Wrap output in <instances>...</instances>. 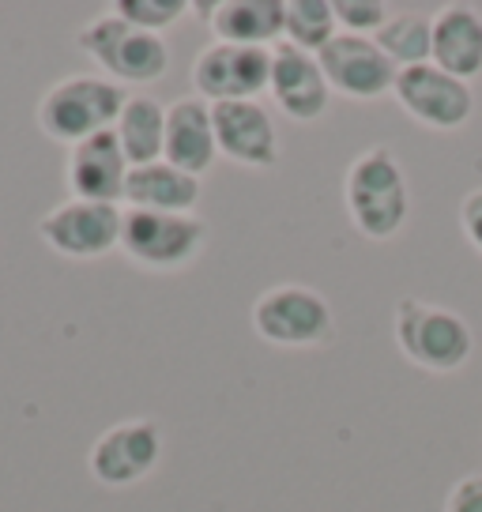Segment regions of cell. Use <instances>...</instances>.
I'll return each mask as SVG.
<instances>
[{"label":"cell","mask_w":482,"mask_h":512,"mask_svg":"<svg viewBox=\"0 0 482 512\" xmlns=\"http://www.w3.org/2000/svg\"><path fill=\"white\" fill-rule=\"evenodd\" d=\"M343 208L366 241H392L411 219V185L392 147H366L343 174Z\"/></svg>","instance_id":"cell-1"},{"label":"cell","mask_w":482,"mask_h":512,"mask_svg":"<svg viewBox=\"0 0 482 512\" xmlns=\"http://www.w3.org/2000/svg\"><path fill=\"white\" fill-rule=\"evenodd\" d=\"M129 102V91L106 76H65L38 98V128L53 144L76 147L98 132H110Z\"/></svg>","instance_id":"cell-2"},{"label":"cell","mask_w":482,"mask_h":512,"mask_svg":"<svg viewBox=\"0 0 482 512\" xmlns=\"http://www.w3.org/2000/svg\"><path fill=\"white\" fill-rule=\"evenodd\" d=\"M392 336L400 354L411 366L426 373H456L475 354V332L456 309L422 302V298H400L392 313Z\"/></svg>","instance_id":"cell-3"},{"label":"cell","mask_w":482,"mask_h":512,"mask_svg":"<svg viewBox=\"0 0 482 512\" xmlns=\"http://www.w3.org/2000/svg\"><path fill=\"white\" fill-rule=\"evenodd\" d=\"M76 46L83 49V57L102 68V76L113 83H132V87H147L159 83L170 68V46L162 34L140 31L125 23L121 16H95L87 19L76 31Z\"/></svg>","instance_id":"cell-4"},{"label":"cell","mask_w":482,"mask_h":512,"mask_svg":"<svg viewBox=\"0 0 482 512\" xmlns=\"http://www.w3.org/2000/svg\"><path fill=\"white\" fill-rule=\"evenodd\" d=\"M253 332L279 351H309L332 339L336 317L321 290L306 283H279L253 302Z\"/></svg>","instance_id":"cell-5"},{"label":"cell","mask_w":482,"mask_h":512,"mask_svg":"<svg viewBox=\"0 0 482 512\" xmlns=\"http://www.w3.org/2000/svg\"><path fill=\"white\" fill-rule=\"evenodd\" d=\"M204 245H208V223L200 215L125 211L121 253L144 272H181L200 260Z\"/></svg>","instance_id":"cell-6"},{"label":"cell","mask_w":482,"mask_h":512,"mask_svg":"<svg viewBox=\"0 0 482 512\" xmlns=\"http://www.w3.org/2000/svg\"><path fill=\"white\" fill-rule=\"evenodd\" d=\"M392 98L415 125L434 132H456L475 117V91L471 83L441 72L437 64H415L400 68Z\"/></svg>","instance_id":"cell-7"},{"label":"cell","mask_w":482,"mask_h":512,"mask_svg":"<svg viewBox=\"0 0 482 512\" xmlns=\"http://www.w3.org/2000/svg\"><path fill=\"white\" fill-rule=\"evenodd\" d=\"M125 211L117 204H91V200H65L38 219V238L65 260H98L121 249Z\"/></svg>","instance_id":"cell-8"},{"label":"cell","mask_w":482,"mask_h":512,"mask_svg":"<svg viewBox=\"0 0 482 512\" xmlns=\"http://www.w3.org/2000/svg\"><path fill=\"white\" fill-rule=\"evenodd\" d=\"M268 83H272V49L211 42L193 61V87L208 106L260 102Z\"/></svg>","instance_id":"cell-9"},{"label":"cell","mask_w":482,"mask_h":512,"mask_svg":"<svg viewBox=\"0 0 482 512\" xmlns=\"http://www.w3.org/2000/svg\"><path fill=\"white\" fill-rule=\"evenodd\" d=\"M162 452H166V441L159 426L151 418H132V422H117L98 433L87 467L95 482L110 490H125V486L144 482L162 464Z\"/></svg>","instance_id":"cell-10"},{"label":"cell","mask_w":482,"mask_h":512,"mask_svg":"<svg viewBox=\"0 0 482 512\" xmlns=\"http://www.w3.org/2000/svg\"><path fill=\"white\" fill-rule=\"evenodd\" d=\"M317 61H321V72L332 87V95H343L351 102H377V98L392 95L396 76H400V68L377 49V42L362 38V34L339 31L317 53Z\"/></svg>","instance_id":"cell-11"},{"label":"cell","mask_w":482,"mask_h":512,"mask_svg":"<svg viewBox=\"0 0 482 512\" xmlns=\"http://www.w3.org/2000/svg\"><path fill=\"white\" fill-rule=\"evenodd\" d=\"M215 121V144L219 155L245 170H275L283 151H279V128L272 113L260 102H219L211 106Z\"/></svg>","instance_id":"cell-12"},{"label":"cell","mask_w":482,"mask_h":512,"mask_svg":"<svg viewBox=\"0 0 482 512\" xmlns=\"http://www.w3.org/2000/svg\"><path fill=\"white\" fill-rule=\"evenodd\" d=\"M132 162L121 151V140L110 132H98L83 144L68 147L65 181L72 200H91V204H125V185H129Z\"/></svg>","instance_id":"cell-13"},{"label":"cell","mask_w":482,"mask_h":512,"mask_svg":"<svg viewBox=\"0 0 482 512\" xmlns=\"http://www.w3.org/2000/svg\"><path fill=\"white\" fill-rule=\"evenodd\" d=\"M268 95H272V102L287 113L290 121L313 125V121H321L324 113H328L332 87L324 80L321 61L313 53L279 42L272 49V83H268Z\"/></svg>","instance_id":"cell-14"},{"label":"cell","mask_w":482,"mask_h":512,"mask_svg":"<svg viewBox=\"0 0 482 512\" xmlns=\"http://www.w3.org/2000/svg\"><path fill=\"white\" fill-rule=\"evenodd\" d=\"M219 159V144H215V121H211V106L200 95L174 98L166 106V147H162V162H170L177 170L193 177H204Z\"/></svg>","instance_id":"cell-15"},{"label":"cell","mask_w":482,"mask_h":512,"mask_svg":"<svg viewBox=\"0 0 482 512\" xmlns=\"http://www.w3.org/2000/svg\"><path fill=\"white\" fill-rule=\"evenodd\" d=\"M215 42L275 49L287 31V0H223L208 19Z\"/></svg>","instance_id":"cell-16"},{"label":"cell","mask_w":482,"mask_h":512,"mask_svg":"<svg viewBox=\"0 0 482 512\" xmlns=\"http://www.w3.org/2000/svg\"><path fill=\"white\" fill-rule=\"evenodd\" d=\"M204 196V181L170 162H147L132 166L125 185L129 211H162V215H196V204Z\"/></svg>","instance_id":"cell-17"},{"label":"cell","mask_w":482,"mask_h":512,"mask_svg":"<svg viewBox=\"0 0 482 512\" xmlns=\"http://www.w3.org/2000/svg\"><path fill=\"white\" fill-rule=\"evenodd\" d=\"M430 64L449 72L456 80H479L482 76V12L467 4H449L434 16V49Z\"/></svg>","instance_id":"cell-18"},{"label":"cell","mask_w":482,"mask_h":512,"mask_svg":"<svg viewBox=\"0 0 482 512\" xmlns=\"http://www.w3.org/2000/svg\"><path fill=\"white\" fill-rule=\"evenodd\" d=\"M113 136L121 140V151L129 155L132 166L162 162L166 147V106L151 95H129L125 110L113 125Z\"/></svg>","instance_id":"cell-19"},{"label":"cell","mask_w":482,"mask_h":512,"mask_svg":"<svg viewBox=\"0 0 482 512\" xmlns=\"http://www.w3.org/2000/svg\"><path fill=\"white\" fill-rule=\"evenodd\" d=\"M377 49L385 53L396 68H415V64H430V49H434V16L422 12H396L388 23L373 34Z\"/></svg>","instance_id":"cell-20"},{"label":"cell","mask_w":482,"mask_h":512,"mask_svg":"<svg viewBox=\"0 0 482 512\" xmlns=\"http://www.w3.org/2000/svg\"><path fill=\"white\" fill-rule=\"evenodd\" d=\"M339 34L336 4L332 0H287V46L306 49V53H321L332 38Z\"/></svg>","instance_id":"cell-21"},{"label":"cell","mask_w":482,"mask_h":512,"mask_svg":"<svg viewBox=\"0 0 482 512\" xmlns=\"http://www.w3.org/2000/svg\"><path fill=\"white\" fill-rule=\"evenodd\" d=\"M110 12L132 23V27H140V31L162 34L185 19L189 0H117Z\"/></svg>","instance_id":"cell-22"},{"label":"cell","mask_w":482,"mask_h":512,"mask_svg":"<svg viewBox=\"0 0 482 512\" xmlns=\"http://www.w3.org/2000/svg\"><path fill=\"white\" fill-rule=\"evenodd\" d=\"M336 4V23L343 34H362L373 38L388 23V4L385 0H332Z\"/></svg>","instance_id":"cell-23"},{"label":"cell","mask_w":482,"mask_h":512,"mask_svg":"<svg viewBox=\"0 0 482 512\" xmlns=\"http://www.w3.org/2000/svg\"><path fill=\"white\" fill-rule=\"evenodd\" d=\"M460 230L467 245L482 256V189H471L460 200Z\"/></svg>","instance_id":"cell-24"},{"label":"cell","mask_w":482,"mask_h":512,"mask_svg":"<svg viewBox=\"0 0 482 512\" xmlns=\"http://www.w3.org/2000/svg\"><path fill=\"white\" fill-rule=\"evenodd\" d=\"M445 512H482V475H467L449 490Z\"/></svg>","instance_id":"cell-25"}]
</instances>
